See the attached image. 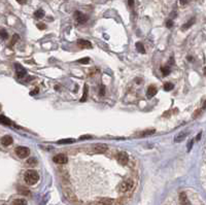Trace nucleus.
Segmentation results:
<instances>
[{
	"label": "nucleus",
	"mask_w": 206,
	"mask_h": 205,
	"mask_svg": "<svg viewBox=\"0 0 206 205\" xmlns=\"http://www.w3.org/2000/svg\"><path fill=\"white\" fill-rule=\"evenodd\" d=\"M38 179H39V175H38V173L36 172L35 170H32V169L27 170L26 173H25V175H24V181L28 185H35L36 182L38 181Z\"/></svg>",
	"instance_id": "nucleus-1"
},
{
	"label": "nucleus",
	"mask_w": 206,
	"mask_h": 205,
	"mask_svg": "<svg viewBox=\"0 0 206 205\" xmlns=\"http://www.w3.org/2000/svg\"><path fill=\"white\" fill-rule=\"evenodd\" d=\"M133 187H134V181L129 178V179H126V181H122V184L119 185L118 191L121 193H127V192H130V191L133 189Z\"/></svg>",
	"instance_id": "nucleus-2"
},
{
	"label": "nucleus",
	"mask_w": 206,
	"mask_h": 205,
	"mask_svg": "<svg viewBox=\"0 0 206 205\" xmlns=\"http://www.w3.org/2000/svg\"><path fill=\"white\" fill-rule=\"evenodd\" d=\"M16 154L19 158L24 159V158H27L30 155V149L26 148V146H18L16 148Z\"/></svg>",
	"instance_id": "nucleus-3"
},
{
	"label": "nucleus",
	"mask_w": 206,
	"mask_h": 205,
	"mask_svg": "<svg viewBox=\"0 0 206 205\" xmlns=\"http://www.w3.org/2000/svg\"><path fill=\"white\" fill-rule=\"evenodd\" d=\"M116 160H118V162L121 165L125 166L128 164V162H129V156H128V154L125 153V152H120L118 154V156H116Z\"/></svg>",
	"instance_id": "nucleus-4"
},
{
	"label": "nucleus",
	"mask_w": 206,
	"mask_h": 205,
	"mask_svg": "<svg viewBox=\"0 0 206 205\" xmlns=\"http://www.w3.org/2000/svg\"><path fill=\"white\" fill-rule=\"evenodd\" d=\"M107 148H108V146H107V145H105V143H98V145H93V151L97 154L105 153Z\"/></svg>",
	"instance_id": "nucleus-5"
},
{
	"label": "nucleus",
	"mask_w": 206,
	"mask_h": 205,
	"mask_svg": "<svg viewBox=\"0 0 206 205\" xmlns=\"http://www.w3.org/2000/svg\"><path fill=\"white\" fill-rule=\"evenodd\" d=\"M74 18H75V20H76L77 23H79V24L86 23L87 20H88V16L86 15H83V13H80V12H75V13H74Z\"/></svg>",
	"instance_id": "nucleus-6"
},
{
	"label": "nucleus",
	"mask_w": 206,
	"mask_h": 205,
	"mask_svg": "<svg viewBox=\"0 0 206 205\" xmlns=\"http://www.w3.org/2000/svg\"><path fill=\"white\" fill-rule=\"evenodd\" d=\"M67 161H68L67 157L63 154H59L54 157V162L57 163V164H66Z\"/></svg>",
	"instance_id": "nucleus-7"
},
{
	"label": "nucleus",
	"mask_w": 206,
	"mask_h": 205,
	"mask_svg": "<svg viewBox=\"0 0 206 205\" xmlns=\"http://www.w3.org/2000/svg\"><path fill=\"white\" fill-rule=\"evenodd\" d=\"M113 204V199L110 198H102L99 200L95 201L94 205H112Z\"/></svg>",
	"instance_id": "nucleus-8"
},
{
	"label": "nucleus",
	"mask_w": 206,
	"mask_h": 205,
	"mask_svg": "<svg viewBox=\"0 0 206 205\" xmlns=\"http://www.w3.org/2000/svg\"><path fill=\"white\" fill-rule=\"evenodd\" d=\"M77 46L82 49H91L92 48V43L90 41L85 40V39H79L77 40Z\"/></svg>",
	"instance_id": "nucleus-9"
},
{
	"label": "nucleus",
	"mask_w": 206,
	"mask_h": 205,
	"mask_svg": "<svg viewBox=\"0 0 206 205\" xmlns=\"http://www.w3.org/2000/svg\"><path fill=\"white\" fill-rule=\"evenodd\" d=\"M16 71H17V75H18V77H20V79H22V77H24L25 75H26V70L22 67L21 65H19V64H17L16 65Z\"/></svg>",
	"instance_id": "nucleus-10"
},
{
	"label": "nucleus",
	"mask_w": 206,
	"mask_h": 205,
	"mask_svg": "<svg viewBox=\"0 0 206 205\" xmlns=\"http://www.w3.org/2000/svg\"><path fill=\"white\" fill-rule=\"evenodd\" d=\"M1 143L3 145H5V146H8V145H10L13 142V138L9 136V135H5V136H3L1 138Z\"/></svg>",
	"instance_id": "nucleus-11"
},
{
	"label": "nucleus",
	"mask_w": 206,
	"mask_h": 205,
	"mask_svg": "<svg viewBox=\"0 0 206 205\" xmlns=\"http://www.w3.org/2000/svg\"><path fill=\"white\" fill-rule=\"evenodd\" d=\"M179 202L182 205H189V200H188V196H186V193H180L179 195Z\"/></svg>",
	"instance_id": "nucleus-12"
},
{
	"label": "nucleus",
	"mask_w": 206,
	"mask_h": 205,
	"mask_svg": "<svg viewBox=\"0 0 206 205\" xmlns=\"http://www.w3.org/2000/svg\"><path fill=\"white\" fill-rule=\"evenodd\" d=\"M146 94H147V97H149V98H152V97H154L156 94H157V88H155L154 86H151V87H149Z\"/></svg>",
	"instance_id": "nucleus-13"
},
{
	"label": "nucleus",
	"mask_w": 206,
	"mask_h": 205,
	"mask_svg": "<svg viewBox=\"0 0 206 205\" xmlns=\"http://www.w3.org/2000/svg\"><path fill=\"white\" fill-rule=\"evenodd\" d=\"M73 142H75V139H73V138H66V139H61L58 141L59 145H69V143Z\"/></svg>",
	"instance_id": "nucleus-14"
},
{
	"label": "nucleus",
	"mask_w": 206,
	"mask_h": 205,
	"mask_svg": "<svg viewBox=\"0 0 206 205\" xmlns=\"http://www.w3.org/2000/svg\"><path fill=\"white\" fill-rule=\"evenodd\" d=\"M0 124L9 126V125L12 124V122H10L9 119L6 118V117H4V115H0Z\"/></svg>",
	"instance_id": "nucleus-15"
},
{
	"label": "nucleus",
	"mask_w": 206,
	"mask_h": 205,
	"mask_svg": "<svg viewBox=\"0 0 206 205\" xmlns=\"http://www.w3.org/2000/svg\"><path fill=\"white\" fill-rule=\"evenodd\" d=\"M186 136V134L185 132L179 133V134L174 138V141H175V142H180V141H182L183 139H185Z\"/></svg>",
	"instance_id": "nucleus-16"
},
{
	"label": "nucleus",
	"mask_w": 206,
	"mask_h": 205,
	"mask_svg": "<svg viewBox=\"0 0 206 205\" xmlns=\"http://www.w3.org/2000/svg\"><path fill=\"white\" fill-rule=\"evenodd\" d=\"M12 205H27V201L24 200V199H16L12 203Z\"/></svg>",
	"instance_id": "nucleus-17"
},
{
	"label": "nucleus",
	"mask_w": 206,
	"mask_h": 205,
	"mask_svg": "<svg viewBox=\"0 0 206 205\" xmlns=\"http://www.w3.org/2000/svg\"><path fill=\"white\" fill-rule=\"evenodd\" d=\"M34 16L36 19H42L44 16V12L42 9H38L34 13Z\"/></svg>",
	"instance_id": "nucleus-18"
},
{
	"label": "nucleus",
	"mask_w": 206,
	"mask_h": 205,
	"mask_svg": "<svg viewBox=\"0 0 206 205\" xmlns=\"http://www.w3.org/2000/svg\"><path fill=\"white\" fill-rule=\"evenodd\" d=\"M27 164L30 165L31 167H33V166H36V165H37V160H36L35 158H30V159H28Z\"/></svg>",
	"instance_id": "nucleus-19"
},
{
	"label": "nucleus",
	"mask_w": 206,
	"mask_h": 205,
	"mask_svg": "<svg viewBox=\"0 0 206 205\" xmlns=\"http://www.w3.org/2000/svg\"><path fill=\"white\" fill-rule=\"evenodd\" d=\"M136 49H138V52L142 53V54H144V53H145V49H144V46H143V44L141 43V42H137V43H136Z\"/></svg>",
	"instance_id": "nucleus-20"
},
{
	"label": "nucleus",
	"mask_w": 206,
	"mask_h": 205,
	"mask_svg": "<svg viewBox=\"0 0 206 205\" xmlns=\"http://www.w3.org/2000/svg\"><path fill=\"white\" fill-rule=\"evenodd\" d=\"M156 132L155 129H149V130H145V131L141 132V136H145V135H152Z\"/></svg>",
	"instance_id": "nucleus-21"
},
{
	"label": "nucleus",
	"mask_w": 206,
	"mask_h": 205,
	"mask_svg": "<svg viewBox=\"0 0 206 205\" xmlns=\"http://www.w3.org/2000/svg\"><path fill=\"white\" fill-rule=\"evenodd\" d=\"M87 93H88V87H87V85H85V87H83V98L80 99V102L86 101V99H87Z\"/></svg>",
	"instance_id": "nucleus-22"
},
{
	"label": "nucleus",
	"mask_w": 206,
	"mask_h": 205,
	"mask_svg": "<svg viewBox=\"0 0 206 205\" xmlns=\"http://www.w3.org/2000/svg\"><path fill=\"white\" fill-rule=\"evenodd\" d=\"M173 87H174L173 84H171V82H166V84L164 85V90L168 92V91H171L172 89H173Z\"/></svg>",
	"instance_id": "nucleus-23"
},
{
	"label": "nucleus",
	"mask_w": 206,
	"mask_h": 205,
	"mask_svg": "<svg viewBox=\"0 0 206 205\" xmlns=\"http://www.w3.org/2000/svg\"><path fill=\"white\" fill-rule=\"evenodd\" d=\"M0 37H1L2 39H7L8 34H7L6 30H4V29H1V30H0Z\"/></svg>",
	"instance_id": "nucleus-24"
},
{
	"label": "nucleus",
	"mask_w": 206,
	"mask_h": 205,
	"mask_svg": "<svg viewBox=\"0 0 206 205\" xmlns=\"http://www.w3.org/2000/svg\"><path fill=\"white\" fill-rule=\"evenodd\" d=\"M162 73H163V75H168L169 73H170V68L168 67V66H165V67H162Z\"/></svg>",
	"instance_id": "nucleus-25"
},
{
	"label": "nucleus",
	"mask_w": 206,
	"mask_h": 205,
	"mask_svg": "<svg viewBox=\"0 0 206 205\" xmlns=\"http://www.w3.org/2000/svg\"><path fill=\"white\" fill-rule=\"evenodd\" d=\"M194 22H195V20H194V19H192V20H191L190 22H188V23H186V24L183 25V26H182V29H183V30H186V29L190 28V27L192 26V25L194 24Z\"/></svg>",
	"instance_id": "nucleus-26"
},
{
	"label": "nucleus",
	"mask_w": 206,
	"mask_h": 205,
	"mask_svg": "<svg viewBox=\"0 0 206 205\" xmlns=\"http://www.w3.org/2000/svg\"><path fill=\"white\" fill-rule=\"evenodd\" d=\"M19 193L23 194V195H29V191L25 188H19Z\"/></svg>",
	"instance_id": "nucleus-27"
},
{
	"label": "nucleus",
	"mask_w": 206,
	"mask_h": 205,
	"mask_svg": "<svg viewBox=\"0 0 206 205\" xmlns=\"http://www.w3.org/2000/svg\"><path fill=\"white\" fill-rule=\"evenodd\" d=\"M79 62L82 63V64H88V63L90 62V59H89V58H83V59L79 60Z\"/></svg>",
	"instance_id": "nucleus-28"
},
{
	"label": "nucleus",
	"mask_w": 206,
	"mask_h": 205,
	"mask_svg": "<svg viewBox=\"0 0 206 205\" xmlns=\"http://www.w3.org/2000/svg\"><path fill=\"white\" fill-rule=\"evenodd\" d=\"M37 28H38V29H40V30H43V29H46V25L42 24V23L37 24Z\"/></svg>",
	"instance_id": "nucleus-29"
},
{
	"label": "nucleus",
	"mask_w": 206,
	"mask_h": 205,
	"mask_svg": "<svg viewBox=\"0 0 206 205\" xmlns=\"http://www.w3.org/2000/svg\"><path fill=\"white\" fill-rule=\"evenodd\" d=\"M18 39H19V35H18V34H15V35H13V40H12V44H13V43H15L16 41L18 40Z\"/></svg>",
	"instance_id": "nucleus-30"
},
{
	"label": "nucleus",
	"mask_w": 206,
	"mask_h": 205,
	"mask_svg": "<svg viewBox=\"0 0 206 205\" xmlns=\"http://www.w3.org/2000/svg\"><path fill=\"white\" fill-rule=\"evenodd\" d=\"M166 26L168 27V28H171V27L173 26V22H172V21H170V20H169V21H167V23H166Z\"/></svg>",
	"instance_id": "nucleus-31"
},
{
	"label": "nucleus",
	"mask_w": 206,
	"mask_h": 205,
	"mask_svg": "<svg viewBox=\"0 0 206 205\" xmlns=\"http://www.w3.org/2000/svg\"><path fill=\"white\" fill-rule=\"evenodd\" d=\"M104 93H105V89H104V86H101V87H100V95H101V96H103V95H104Z\"/></svg>",
	"instance_id": "nucleus-32"
},
{
	"label": "nucleus",
	"mask_w": 206,
	"mask_h": 205,
	"mask_svg": "<svg viewBox=\"0 0 206 205\" xmlns=\"http://www.w3.org/2000/svg\"><path fill=\"white\" fill-rule=\"evenodd\" d=\"M38 91H39L38 90V88H36L35 90H33L32 92H30V95H36V94L38 93Z\"/></svg>",
	"instance_id": "nucleus-33"
},
{
	"label": "nucleus",
	"mask_w": 206,
	"mask_h": 205,
	"mask_svg": "<svg viewBox=\"0 0 206 205\" xmlns=\"http://www.w3.org/2000/svg\"><path fill=\"white\" fill-rule=\"evenodd\" d=\"M128 3H129L130 6H133L134 5V0H128Z\"/></svg>",
	"instance_id": "nucleus-34"
},
{
	"label": "nucleus",
	"mask_w": 206,
	"mask_h": 205,
	"mask_svg": "<svg viewBox=\"0 0 206 205\" xmlns=\"http://www.w3.org/2000/svg\"><path fill=\"white\" fill-rule=\"evenodd\" d=\"M192 145H193V140L190 141V143H189V145H188V151H190L191 148H192Z\"/></svg>",
	"instance_id": "nucleus-35"
},
{
	"label": "nucleus",
	"mask_w": 206,
	"mask_h": 205,
	"mask_svg": "<svg viewBox=\"0 0 206 205\" xmlns=\"http://www.w3.org/2000/svg\"><path fill=\"white\" fill-rule=\"evenodd\" d=\"M17 1H18L20 4H24L25 2H26V0H17Z\"/></svg>",
	"instance_id": "nucleus-36"
},
{
	"label": "nucleus",
	"mask_w": 206,
	"mask_h": 205,
	"mask_svg": "<svg viewBox=\"0 0 206 205\" xmlns=\"http://www.w3.org/2000/svg\"><path fill=\"white\" fill-rule=\"evenodd\" d=\"M87 138H91V136H89V135H87V136H82V137L79 138V139L83 140V139H87Z\"/></svg>",
	"instance_id": "nucleus-37"
},
{
	"label": "nucleus",
	"mask_w": 206,
	"mask_h": 205,
	"mask_svg": "<svg viewBox=\"0 0 206 205\" xmlns=\"http://www.w3.org/2000/svg\"><path fill=\"white\" fill-rule=\"evenodd\" d=\"M188 2V0H180V3L182 4H186Z\"/></svg>",
	"instance_id": "nucleus-38"
},
{
	"label": "nucleus",
	"mask_w": 206,
	"mask_h": 205,
	"mask_svg": "<svg viewBox=\"0 0 206 205\" xmlns=\"http://www.w3.org/2000/svg\"><path fill=\"white\" fill-rule=\"evenodd\" d=\"M200 137H201V133H200V134L198 135V136H197V139L199 140V139H200Z\"/></svg>",
	"instance_id": "nucleus-39"
},
{
	"label": "nucleus",
	"mask_w": 206,
	"mask_h": 205,
	"mask_svg": "<svg viewBox=\"0 0 206 205\" xmlns=\"http://www.w3.org/2000/svg\"><path fill=\"white\" fill-rule=\"evenodd\" d=\"M204 74H205V75H206V67L204 68Z\"/></svg>",
	"instance_id": "nucleus-40"
}]
</instances>
